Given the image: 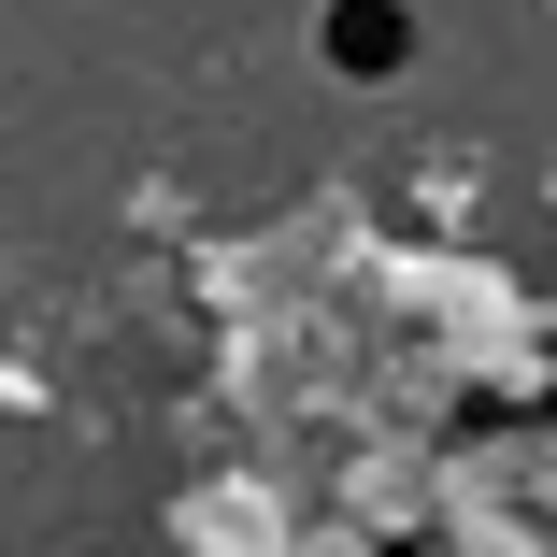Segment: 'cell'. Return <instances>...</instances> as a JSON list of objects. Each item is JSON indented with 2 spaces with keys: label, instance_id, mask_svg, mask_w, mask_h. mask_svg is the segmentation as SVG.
<instances>
[{
  "label": "cell",
  "instance_id": "obj_1",
  "mask_svg": "<svg viewBox=\"0 0 557 557\" xmlns=\"http://www.w3.org/2000/svg\"><path fill=\"white\" fill-rule=\"evenodd\" d=\"M329 58H344V72H386L400 58V15H386V0H344V15H329Z\"/></svg>",
  "mask_w": 557,
  "mask_h": 557
}]
</instances>
